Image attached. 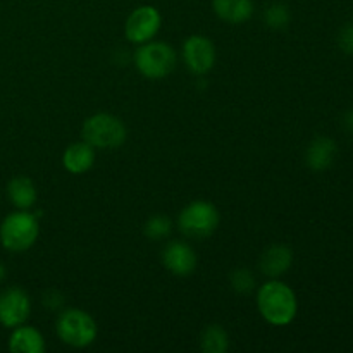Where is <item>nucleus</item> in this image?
<instances>
[{"mask_svg":"<svg viewBox=\"0 0 353 353\" xmlns=\"http://www.w3.org/2000/svg\"><path fill=\"white\" fill-rule=\"evenodd\" d=\"M257 305L261 316L272 326H288L299 312L295 292L286 283L274 279L259 290Z\"/></svg>","mask_w":353,"mask_h":353,"instance_id":"obj_1","label":"nucleus"},{"mask_svg":"<svg viewBox=\"0 0 353 353\" xmlns=\"http://www.w3.org/2000/svg\"><path fill=\"white\" fill-rule=\"evenodd\" d=\"M40 226L37 216L28 210L9 214L0 224V243L9 252H24L37 241Z\"/></svg>","mask_w":353,"mask_h":353,"instance_id":"obj_2","label":"nucleus"},{"mask_svg":"<svg viewBox=\"0 0 353 353\" xmlns=\"http://www.w3.org/2000/svg\"><path fill=\"white\" fill-rule=\"evenodd\" d=\"M83 140L93 148H117L126 141V126L112 114H95L83 124Z\"/></svg>","mask_w":353,"mask_h":353,"instance_id":"obj_3","label":"nucleus"},{"mask_svg":"<svg viewBox=\"0 0 353 353\" xmlns=\"http://www.w3.org/2000/svg\"><path fill=\"white\" fill-rule=\"evenodd\" d=\"M134 64L145 78L162 79L176 68L174 48L164 41H147L137 50Z\"/></svg>","mask_w":353,"mask_h":353,"instance_id":"obj_4","label":"nucleus"},{"mask_svg":"<svg viewBox=\"0 0 353 353\" xmlns=\"http://www.w3.org/2000/svg\"><path fill=\"white\" fill-rule=\"evenodd\" d=\"M57 334L69 347L85 348L95 341L97 323L85 310L68 309L59 316Z\"/></svg>","mask_w":353,"mask_h":353,"instance_id":"obj_5","label":"nucleus"},{"mask_svg":"<svg viewBox=\"0 0 353 353\" xmlns=\"http://www.w3.org/2000/svg\"><path fill=\"white\" fill-rule=\"evenodd\" d=\"M178 226L190 238H207L219 226V212L216 207L203 200L190 203L179 214Z\"/></svg>","mask_w":353,"mask_h":353,"instance_id":"obj_6","label":"nucleus"},{"mask_svg":"<svg viewBox=\"0 0 353 353\" xmlns=\"http://www.w3.org/2000/svg\"><path fill=\"white\" fill-rule=\"evenodd\" d=\"M162 24L161 12L152 6H141L130 14L124 26L126 38L133 43H147L159 33Z\"/></svg>","mask_w":353,"mask_h":353,"instance_id":"obj_7","label":"nucleus"},{"mask_svg":"<svg viewBox=\"0 0 353 353\" xmlns=\"http://www.w3.org/2000/svg\"><path fill=\"white\" fill-rule=\"evenodd\" d=\"M30 312L31 302L24 290L12 286L0 293V324L3 327L14 330L21 326L28 321Z\"/></svg>","mask_w":353,"mask_h":353,"instance_id":"obj_8","label":"nucleus"},{"mask_svg":"<svg viewBox=\"0 0 353 353\" xmlns=\"http://www.w3.org/2000/svg\"><path fill=\"white\" fill-rule=\"evenodd\" d=\"M183 57L190 71L195 74H205L216 64V48L209 38L193 34L183 45Z\"/></svg>","mask_w":353,"mask_h":353,"instance_id":"obj_9","label":"nucleus"},{"mask_svg":"<svg viewBox=\"0 0 353 353\" xmlns=\"http://www.w3.org/2000/svg\"><path fill=\"white\" fill-rule=\"evenodd\" d=\"M165 269L176 276H190L196 268V255L190 245L183 241H171L162 252Z\"/></svg>","mask_w":353,"mask_h":353,"instance_id":"obj_10","label":"nucleus"},{"mask_svg":"<svg viewBox=\"0 0 353 353\" xmlns=\"http://www.w3.org/2000/svg\"><path fill=\"white\" fill-rule=\"evenodd\" d=\"M93 162H95V148L86 141H76L69 145L62 157V164L71 174H83L92 169Z\"/></svg>","mask_w":353,"mask_h":353,"instance_id":"obj_11","label":"nucleus"},{"mask_svg":"<svg viewBox=\"0 0 353 353\" xmlns=\"http://www.w3.org/2000/svg\"><path fill=\"white\" fill-rule=\"evenodd\" d=\"M9 350L14 353H43L45 340L38 330L21 324L12 330L9 338Z\"/></svg>","mask_w":353,"mask_h":353,"instance_id":"obj_12","label":"nucleus"},{"mask_svg":"<svg viewBox=\"0 0 353 353\" xmlns=\"http://www.w3.org/2000/svg\"><path fill=\"white\" fill-rule=\"evenodd\" d=\"M338 147L334 143V140L327 137H319L309 145L307 148V165H309L312 171H326L327 168H331V164L334 162L336 157Z\"/></svg>","mask_w":353,"mask_h":353,"instance_id":"obj_13","label":"nucleus"},{"mask_svg":"<svg viewBox=\"0 0 353 353\" xmlns=\"http://www.w3.org/2000/svg\"><path fill=\"white\" fill-rule=\"evenodd\" d=\"M214 12L223 21L231 24H241L254 14L252 0H212Z\"/></svg>","mask_w":353,"mask_h":353,"instance_id":"obj_14","label":"nucleus"},{"mask_svg":"<svg viewBox=\"0 0 353 353\" xmlns=\"http://www.w3.org/2000/svg\"><path fill=\"white\" fill-rule=\"evenodd\" d=\"M293 262V254L288 247L285 245H274V247L268 248L261 259V269L264 274L271 276V278H278L283 276L290 269Z\"/></svg>","mask_w":353,"mask_h":353,"instance_id":"obj_15","label":"nucleus"},{"mask_svg":"<svg viewBox=\"0 0 353 353\" xmlns=\"http://www.w3.org/2000/svg\"><path fill=\"white\" fill-rule=\"evenodd\" d=\"M7 196L16 209L28 210L37 202V188L30 178L17 176L7 185Z\"/></svg>","mask_w":353,"mask_h":353,"instance_id":"obj_16","label":"nucleus"},{"mask_svg":"<svg viewBox=\"0 0 353 353\" xmlns=\"http://www.w3.org/2000/svg\"><path fill=\"white\" fill-rule=\"evenodd\" d=\"M202 350L207 353H224L228 350V334L221 326H209L202 334Z\"/></svg>","mask_w":353,"mask_h":353,"instance_id":"obj_17","label":"nucleus"},{"mask_svg":"<svg viewBox=\"0 0 353 353\" xmlns=\"http://www.w3.org/2000/svg\"><path fill=\"white\" fill-rule=\"evenodd\" d=\"M172 230V223L169 217L165 216H154L148 219V223L145 224V234L152 240H162V238L168 236Z\"/></svg>","mask_w":353,"mask_h":353,"instance_id":"obj_18","label":"nucleus"},{"mask_svg":"<svg viewBox=\"0 0 353 353\" xmlns=\"http://www.w3.org/2000/svg\"><path fill=\"white\" fill-rule=\"evenodd\" d=\"M265 23L271 28H285L290 23V10L283 3H274L265 10Z\"/></svg>","mask_w":353,"mask_h":353,"instance_id":"obj_19","label":"nucleus"},{"mask_svg":"<svg viewBox=\"0 0 353 353\" xmlns=\"http://www.w3.org/2000/svg\"><path fill=\"white\" fill-rule=\"evenodd\" d=\"M231 285L238 293H248L250 290H254L255 279L248 269H236L231 274Z\"/></svg>","mask_w":353,"mask_h":353,"instance_id":"obj_20","label":"nucleus"},{"mask_svg":"<svg viewBox=\"0 0 353 353\" xmlns=\"http://www.w3.org/2000/svg\"><path fill=\"white\" fill-rule=\"evenodd\" d=\"M338 45L345 54L353 55V24L341 28L340 34H338Z\"/></svg>","mask_w":353,"mask_h":353,"instance_id":"obj_21","label":"nucleus"},{"mask_svg":"<svg viewBox=\"0 0 353 353\" xmlns=\"http://www.w3.org/2000/svg\"><path fill=\"white\" fill-rule=\"evenodd\" d=\"M345 126H347V130L353 133V109H350L347 112V116H345Z\"/></svg>","mask_w":353,"mask_h":353,"instance_id":"obj_22","label":"nucleus"},{"mask_svg":"<svg viewBox=\"0 0 353 353\" xmlns=\"http://www.w3.org/2000/svg\"><path fill=\"white\" fill-rule=\"evenodd\" d=\"M6 265L2 264V262H0V281H3V279H6Z\"/></svg>","mask_w":353,"mask_h":353,"instance_id":"obj_23","label":"nucleus"}]
</instances>
